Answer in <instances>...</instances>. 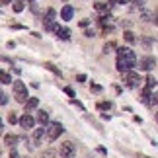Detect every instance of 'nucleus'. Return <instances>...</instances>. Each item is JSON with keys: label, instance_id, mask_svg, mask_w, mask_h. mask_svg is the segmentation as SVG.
I'll use <instances>...</instances> for the list:
<instances>
[{"label": "nucleus", "instance_id": "f257e3e1", "mask_svg": "<svg viewBox=\"0 0 158 158\" xmlns=\"http://www.w3.org/2000/svg\"><path fill=\"white\" fill-rule=\"evenodd\" d=\"M119 72H127V70H133V66H137V55L133 49L129 47H121L117 51V63H115Z\"/></svg>", "mask_w": 158, "mask_h": 158}, {"label": "nucleus", "instance_id": "f03ea898", "mask_svg": "<svg viewBox=\"0 0 158 158\" xmlns=\"http://www.w3.org/2000/svg\"><path fill=\"white\" fill-rule=\"evenodd\" d=\"M12 84H14V98H16V102L26 104V102H27V88H26V84L20 82V80H16Z\"/></svg>", "mask_w": 158, "mask_h": 158}, {"label": "nucleus", "instance_id": "7ed1b4c3", "mask_svg": "<svg viewBox=\"0 0 158 158\" xmlns=\"http://www.w3.org/2000/svg\"><path fill=\"white\" fill-rule=\"evenodd\" d=\"M63 131H64V127L60 125V123H51L49 127H45V133H47V141L53 143V141H57V139L63 135Z\"/></svg>", "mask_w": 158, "mask_h": 158}, {"label": "nucleus", "instance_id": "20e7f679", "mask_svg": "<svg viewBox=\"0 0 158 158\" xmlns=\"http://www.w3.org/2000/svg\"><path fill=\"white\" fill-rule=\"evenodd\" d=\"M55 16H57V12H55L53 8L47 10V14H45V20H43V26L47 31H57L59 26H57V22H55Z\"/></svg>", "mask_w": 158, "mask_h": 158}, {"label": "nucleus", "instance_id": "39448f33", "mask_svg": "<svg viewBox=\"0 0 158 158\" xmlns=\"http://www.w3.org/2000/svg\"><path fill=\"white\" fill-rule=\"evenodd\" d=\"M123 82L129 88H139V84H141V76H139L135 70H127V72H123Z\"/></svg>", "mask_w": 158, "mask_h": 158}, {"label": "nucleus", "instance_id": "423d86ee", "mask_svg": "<svg viewBox=\"0 0 158 158\" xmlns=\"http://www.w3.org/2000/svg\"><path fill=\"white\" fill-rule=\"evenodd\" d=\"M59 154H60V158H74V154H76V147H74L70 141H66V143L60 144Z\"/></svg>", "mask_w": 158, "mask_h": 158}, {"label": "nucleus", "instance_id": "0eeeda50", "mask_svg": "<svg viewBox=\"0 0 158 158\" xmlns=\"http://www.w3.org/2000/svg\"><path fill=\"white\" fill-rule=\"evenodd\" d=\"M154 64H156L154 57H144V59L139 60V69H141V70H152Z\"/></svg>", "mask_w": 158, "mask_h": 158}, {"label": "nucleus", "instance_id": "6e6552de", "mask_svg": "<svg viewBox=\"0 0 158 158\" xmlns=\"http://www.w3.org/2000/svg\"><path fill=\"white\" fill-rule=\"evenodd\" d=\"M18 121H20V125L23 127V129H33V125H35V119H33V117H31L29 113L22 115V117L18 119Z\"/></svg>", "mask_w": 158, "mask_h": 158}, {"label": "nucleus", "instance_id": "1a4fd4ad", "mask_svg": "<svg viewBox=\"0 0 158 158\" xmlns=\"http://www.w3.org/2000/svg\"><path fill=\"white\" fill-rule=\"evenodd\" d=\"M72 16H74V8H72L70 4L63 6V10H60V18H63L64 22H69V20H72Z\"/></svg>", "mask_w": 158, "mask_h": 158}, {"label": "nucleus", "instance_id": "9d476101", "mask_svg": "<svg viewBox=\"0 0 158 158\" xmlns=\"http://www.w3.org/2000/svg\"><path fill=\"white\" fill-rule=\"evenodd\" d=\"M37 106H39V100H37V98H29V100L26 102V111H27V113H29V111H33V109L37 107Z\"/></svg>", "mask_w": 158, "mask_h": 158}, {"label": "nucleus", "instance_id": "9b49d317", "mask_svg": "<svg viewBox=\"0 0 158 158\" xmlns=\"http://www.w3.org/2000/svg\"><path fill=\"white\" fill-rule=\"evenodd\" d=\"M55 33H57V37H59V39H64V41L70 37V29H66V27H59Z\"/></svg>", "mask_w": 158, "mask_h": 158}, {"label": "nucleus", "instance_id": "f8f14e48", "mask_svg": "<svg viewBox=\"0 0 158 158\" xmlns=\"http://www.w3.org/2000/svg\"><path fill=\"white\" fill-rule=\"evenodd\" d=\"M37 121L45 127L47 123H49V113H47V111H37Z\"/></svg>", "mask_w": 158, "mask_h": 158}, {"label": "nucleus", "instance_id": "ddd939ff", "mask_svg": "<svg viewBox=\"0 0 158 158\" xmlns=\"http://www.w3.org/2000/svg\"><path fill=\"white\" fill-rule=\"evenodd\" d=\"M16 143H18V137L16 135H6L4 137V144H8V147H14Z\"/></svg>", "mask_w": 158, "mask_h": 158}, {"label": "nucleus", "instance_id": "4468645a", "mask_svg": "<svg viewBox=\"0 0 158 158\" xmlns=\"http://www.w3.org/2000/svg\"><path fill=\"white\" fill-rule=\"evenodd\" d=\"M43 135H45V127H41V129H37L33 133V143H39L43 139Z\"/></svg>", "mask_w": 158, "mask_h": 158}, {"label": "nucleus", "instance_id": "2eb2a0df", "mask_svg": "<svg viewBox=\"0 0 158 158\" xmlns=\"http://www.w3.org/2000/svg\"><path fill=\"white\" fill-rule=\"evenodd\" d=\"M0 84H12V78H10L8 72L0 70Z\"/></svg>", "mask_w": 158, "mask_h": 158}, {"label": "nucleus", "instance_id": "dca6fc26", "mask_svg": "<svg viewBox=\"0 0 158 158\" xmlns=\"http://www.w3.org/2000/svg\"><path fill=\"white\" fill-rule=\"evenodd\" d=\"M94 8L98 10V12H107V10H109V4H106V2H96Z\"/></svg>", "mask_w": 158, "mask_h": 158}, {"label": "nucleus", "instance_id": "f3484780", "mask_svg": "<svg viewBox=\"0 0 158 158\" xmlns=\"http://www.w3.org/2000/svg\"><path fill=\"white\" fill-rule=\"evenodd\" d=\"M45 69H47V70H51L53 74H57V76H60V70H59V69H57V66H55L53 63H45Z\"/></svg>", "mask_w": 158, "mask_h": 158}, {"label": "nucleus", "instance_id": "a211bd4d", "mask_svg": "<svg viewBox=\"0 0 158 158\" xmlns=\"http://www.w3.org/2000/svg\"><path fill=\"white\" fill-rule=\"evenodd\" d=\"M123 37H125V41H127V43H135V33H133V31H125L123 33Z\"/></svg>", "mask_w": 158, "mask_h": 158}, {"label": "nucleus", "instance_id": "6ab92c4d", "mask_svg": "<svg viewBox=\"0 0 158 158\" xmlns=\"http://www.w3.org/2000/svg\"><path fill=\"white\" fill-rule=\"evenodd\" d=\"M156 86V80H154V76H148L147 78V88H150V90H152Z\"/></svg>", "mask_w": 158, "mask_h": 158}, {"label": "nucleus", "instance_id": "aec40b11", "mask_svg": "<svg viewBox=\"0 0 158 158\" xmlns=\"http://www.w3.org/2000/svg\"><path fill=\"white\" fill-rule=\"evenodd\" d=\"M6 104H8V96L0 90V106H6Z\"/></svg>", "mask_w": 158, "mask_h": 158}, {"label": "nucleus", "instance_id": "412c9836", "mask_svg": "<svg viewBox=\"0 0 158 158\" xmlns=\"http://www.w3.org/2000/svg\"><path fill=\"white\" fill-rule=\"evenodd\" d=\"M22 10H23V2H20V0L14 2V12H22Z\"/></svg>", "mask_w": 158, "mask_h": 158}, {"label": "nucleus", "instance_id": "4be33fe9", "mask_svg": "<svg viewBox=\"0 0 158 158\" xmlns=\"http://www.w3.org/2000/svg\"><path fill=\"white\" fill-rule=\"evenodd\" d=\"M109 107H111L109 102H100V104H98V109H109Z\"/></svg>", "mask_w": 158, "mask_h": 158}, {"label": "nucleus", "instance_id": "5701e85b", "mask_svg": "<svg viewBox=\"0 0 158 158\" xmlns=\"http://www.w3.org/2000/svg\"><path fill=\"white\" fill-rule=\"evenodd\" d=\"M113 47H115V43H106V45H104V53H111Z\"/></svg>", "mask_w": 158, "mask_h": 158}, {"label": "nucleus", "instance_id": "b1692460", "mask_svg": "<svg viewBox=\"0 0 158 158\" xmlns=\"http://www.w3.org/2000/svg\"><path fill=\"white\" fill-rule=\"evenodd\" d=\"M8 121H10L12 125H14V123H18V115H16V113H10V115H8Z\"/></svg>", "mask_w": 158, "mask_h": 158}, {"label": "nucleus", "instance_id": "393cba45", "mask_svg": "<svg viewBox=\"0 0 158 158\" xmlns=\"http://www.w3.org/2000/svg\"><path fill=\"white\" fill-rule=\"evenodd\" d=\"M133 4H135V8H143V6H144V0H133Z\"/></svg>", "mask_w": 158, "mask_h": 158}, {"label": "nucleus", "instance_id": "a878e982", "mask_svg": "<svg viewBox=\"0 0 158 158\" xmlns=\"http://www.w3.org/2000/svg\"><path fill=\"white\" fill-rule=\"evenodd\" d=\"M64 92L70 96V98H74V92H72V88H64Z\"/></svg>", "mask_w": 158, "mask_h": 158}, {"label": "nucleus", "instance_id": "bb28decb", "mask_svg": "<svg viewBox=\"0 0 158 158\" xmlns=\"http://www.w3.org/2000/svg\"><path fill=\"white\" fill-rule=\"evenodd\" d=\"M92 90H94V92H102V86H98V84H92Z\"/></svg>", "mask_w": 158, "mask_h": 158}, {"label": "nucleus", "instance_id": "cd10ccee", "mask_svg": "<svg viewBox=\"0 0 158 158\" xmlns=\"http://www.w3.org/2000/svg\"><path fill=\"white\" fill-rule=\"evenodd\" d=\"M10 158H20V156H18V152H16V150H12V154H10Z\"/></svg>", "mask_w": 158, "mask_h": 158}, {"label": "nucleus", "instance_id": "c85d7f7f", "mask_svg": "<svg viewBox=\"0 0 158 158\" xmlns=\"http://www.w3.org/2000/svg\"><path fill=\"white\" fill-rule=\"evenodd\" d=\"M111 2H113V4H115V2H117V4H125L127 0H111Z\"/></svg>", "mask_w": 158, "mask_h": 158}, {"label": "nucleus", "instance_id": "c756f323", "mask_svg": "<svg viewBox=\"0 0 158 158\" xmlns=\"http://www.w3.org/2000/svg\"><path fill=\"white\" fill-rule=\"evenodd\" d=\"M0 2H2V4H10L12 0H0Z\"/></svg>", "mask_w": 158, "mask_h": 158}, {"label": "nucleus", "instance_id": "7c9ffc66", "mask_svg": "<svg viewBox=\"0 0 158 158\" xmlns=\"http://www.w3.org/2000/svg\"><path fill=\"white\" fill-rule=\"evenodd\" d=\"M2 125H4V123H2V119H0V129H2Z\"/></svg>", "mask_w": 158, "mask_h": 158}, {"label": "nucleus", "instance_id": "2f4dec72", "mask_svg": "<svg viewBox=\"0 0 158 158\" xmlns=\"http://www.w3.org/2000/svg\"><path fill=\"white\" fill-rule=\"evenodd\" d=\"M156 121H158V113H156Z\"/></svg>", "mask_w": 158, "mask_h": 158}, {"label": "nucleus", "instance_id": "473e14b6", "mask_svg": "<svg viewBox=\"0 0 158 158\" xmlns=\"http://www.w3.org/2000/svg\"><path fill=\"white\" fill-rule=\"evenodd\" d=\"M64 2H66V0H64Z\"/></svg>", "mask_w": 158, "mask_h": 158}, {"label": "nucleus", "instance_id": "72a5a7b5", "mask_svg": "<svg viewBox=\"0 0 158 158\" xmlns=\"http://www.w3.org/2000/svg\"><path fill=\"white\" fill-rule=\"evenodd\" d=\"M31 2H33V0H31Z\"/></svg>", "mask_w": 158, "mask_h": 158}, {"label": "nucleus", "instance_id": "f704fd0d", "mask_svg": "<svg viewBox=\"0 0 158 158\" xmlns=\"http://www.w3.org/2000/svg\"><path fill=\"white\" fill-rule=\"evenodd\" d=\"M147 158H148V156H147Z\"/></svg>", "mask_w": 158, "mask_h": 158}]
</instances>
